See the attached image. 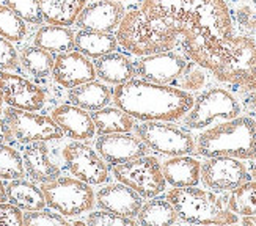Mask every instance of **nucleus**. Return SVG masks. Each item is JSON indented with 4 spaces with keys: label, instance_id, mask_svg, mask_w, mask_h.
Returning <instances> with one entry per match:
<instances>
[{
    "label": "nucleus",
    "instance_id": "f257e3e1",
    "mask_svg": "<svg viewBox=\"0 0 256 226\" xmlns=\"http://www.w3.org/2000/svg\"><path fill=\"white\" fill-rule=\"evenodd\" d=\"M186 56L216 80L242 92L256 90V40L250 35L220 38L195 30L181 40Z\"/></svg>",
    "mask_w": 256,
    "mask_h": 226
},
{
    "label": "nucleus",
    "instance_id": "f03ea898",
    "mask_svg": "<svg viewBox=\"0 0 256 226\" xmlns=\"http://www.w3.org/2000/svg\"><path fill=\"white\" fill-rule=\"evenodd\" d=\"M194 96L174 85L152 84L143 78L116 85L114 102L140 121H180L194 106Z\"/></svg>",
    "mask_w": 256,
    "mask_h": 226
},
{
    "label": "nucleus",
    "instance_id": "7ed1b4c3",
    "mask_svg": "<svg viewBox=\"0 0 256 226\" xmlns=\"http://www.w3.org/2000/svg\"><path fill=\"white\" fill-rule=\"evenodd\" d=\"M140 8L180 26L182 38L195 30L220 38L234 35V20L226 0H143Z\"/></svg>",
    "mask_w": 256,
    "mask_h": 226
},
{
    "label": "nucleus",
    "instance_id": "20e7f679",
    "mask_svg": "<svg viewBox=\"0 0 256 226\" xmlns=\"http://www.w3.org/2000/svg\"><path fill=\"white\" fill-rule=\"evenodd\" d=\"M116 41L126 52L144 56L174 50L181 33L160 16L144 13L142 8L124 13L116 28Z\"/></svg>",
    "mask_w": 256,
    "mask_h": 226
},
{
    "label": "nucleus",
    "instance_id": "39448f33",
    "mask_svg": "<svg viewBox=\"0 0 256 226\" xmlns=\"http://www.w3.org/2000/svg\"><path fill=\"white\" fill-rule=\"evenodd\" d=\"M195 152L202 157L256 160V120L239 115L203 129L195 138Z\"/></svg>",
    "mask_w": 256,
    "mask_h": 226
},
{
    "label": "nucleus",
    "instance_id": "423d86ee",
    "mask_svg": "<svg viewBox=\"0 0 256 226\" xmlns=\"http://www.w3.org/2000/svg\"><path fill=\"white\" fill-rule=\"evenodd\" d=\"M165 198L172 202L178 220L192 224H234L239 217L231 212L226 198L209 188L173 187L166 192Z\"/></svg>",
    "mask_w": 256,
    "mask_h": 226
},
{
    "label": "nucleus",
    "instance_id": "0eeeda50",
    "mask_svg": "<svg viewBox=\"0 0 256 226\" xmlns=\"http://www.w3.org/2000/svg\"><path fill=\"white\" fill-rule=\"evenodd\" d=\"M240 112L242 106L234 94L222 86H212L194 99V106L182 116V124L186 129L203 130L216 122L239 116Z\"/></svg>",
    "mask_w": 256,
    "mask_h": 226
},
{
    "label": "nucleus",
    "instance_id": "6e6552de",
    "mask_svg": "<svg viewBox=\"0 0 256 226\" xmlns=\"http://www.w3.org/2000/svg\"><path fill=\"white\" fill-rule=\"evenodd\" d=\"M41 190L46 198V206L62 214L63 217L82 216L92 210L96 202V195L90 184L77 178L58 176L44 182Z\"/></svg>",
    "mask_w": 256,
    "mask_h": 226
},
{
    "label": "nucleus",
    "instance_id": "1a4fd4ad",
    "mask_svg": "<svg viewBox=\"0 0 256 226\" xmlns=\"http://www.w3.org/2000/svg\"><path fill=\"white\" fill-rule=\"evenodd\" d=\"M134 129L137 137L154 152L166 157L195 154V137L188 129L176 126L173 121H142Z\"/></svg>",
    "mask_w": 256,
    "mask_h": 226
},
{
    "label": "nucleus",
    "instance_id": "9d476101",
    "mask_svg": "<svg viewBox=\"0 0 256 226\" xmlns=\"http://www.w3.org/2000/svg\"><path fill=\"white\" fill-rule=\"evenodd\" d=\"M114 176L118 182L136 190L142 198L159 196L166 188L160 162L148 154L114 165Z\"/></svg>",
    "mask_w": 256,
    "mask_h": 226
},
{
    "label": "nucleus",
    "instance_id": "9b49d317",
    "mask_svg": "<svg viewBox=\"0 0 256 226\" xmlns=\"http://www.w3.org/2000/svg\"><path fill=\"white\" fill-rule=\"evenodd\" d=\"M5 121L10 126L13 137L19 143H32V142H52L60 140L63 132L58 124L52 120V116L40 115L28 110H20L10 107L5 108Z\"/></svg>",
    "mask_w": 256,
    "mask_h": 226
},
{
    "label": "nucleus",
    "instance_id": "f8f14e48",
    "mask_svg": "<svg viewBox=\"0 0 256 226\" xmlns=\"http://www.w3.org/2000/svg\"><path fill=\"white\" fill-rule=\"evenodd\" d=\"M62 157L68 172L84 182L101 186L108 180V165L92 146L79 140L71 142L63 148Z\"/></svg>",
    "mask_w": 256,
    "mask_h": 226
},
{
    "label": "nucleus",
    "instance_id": "ddd939ff",
    "mask_svg": "<svg viewBox=\"0 0 256 226\" xmlns=\"http://www.w3.org/2000/svg\"><path fill=\"white\" fill-rule=\"evenodd\" d=\"M250 179L246 164L232 157H206L202 162V182L204 188L226 194Z\"/></svg>",
    "mask_w": 256,
    "mask_h": 226
},
{
    "label": "nucleus",
    "instance_id": "4468645a",
    "mask_svg": "<svg viewBox=\"0 0 256 226\" xmlns=\"http://www.w3.org/2000/svg\"><path fill=\"white\" fill-rule=\"evenodd\" d=\"M187 63V56L174 50L151 54L140 56V60L136 63V74L143 80L152 84L176 86Z\"/></svg>",
    "mask_w": 256,
    "mask_h": 226
},
{
    "label": "nucleus",
    "instance_id": "2eb2a0df",
    "mask_svg": "<svg viewBox=\"0 0 256 226\" xmlns=\"http://www.w3.org/2000/svg\"><path fill=\"white\" fill-rule=\"evenodd\" d=\"M0 90L4 93V100L10 107L38 112L46 104L48 96L41 86L10 71H0Z\"/></svg>",
    "mask_w": 256,
    "mask_h": 226
},
{
    "label": "nucleus",
    "instance_id": "dca6fc26",
    "mask_svg": "<svg viewBox=\"0 0 256 226\" xmlns=\"http://www.w3.org/2000/svg\"><path fill=\"white\" fill-rule=\"evenodd\" d=\"M96 151L110 165H118L148 154V146L130 132L104 134L96 140Z\"/></svg>",
    "mask_w": 256,
    "mask_h": 226
},
{
    "label": "nucleus",
    "instance_id": "f3484780",
    "mask_svg": "<svg viewBox=\"0 0 256 226\" xmlns=\"http://www.w3.org/2000/svg\"><path fill=\"white\" fill-rule=\"evenodd\" d=\"M52 77L58 85L64 88H74L85 82L94 80L96 71L94 64L88 56L79 50H70L58 54L54 62Z\"/></svg>",
    "mask_w": 256,
    "mask_h": 226
},
{
    "label": "nucleus",
    "instance_id": "a211bd4d",
    "mask_svg": "<svg viewBox=\"0 0 256 226\" xmlns=\"http://www.w3.org/2000/svg\"><path fill=\"white\" fill-rule=\"evenodd\" d=\"M124 6L121 2L114 0H94L93 4L85 5L80 11L76 24L84 30H96L112 33L118 28L121 19L124 16Z\"/></svg>",
    "mask_w": 256,
    "mask_h": 226
},
{
    "label": "nucleus",
    "instance_id": "6ab92c4d",
    "mask_svg": "<svg viewBox=\"0 0 256 226\" xmlns=\"http://www.w3.org/2000/svg\"><path fill=\"white\" fill-rule=\"evenodd\" d=\"M143 204L142 196L136 190L123 182L108 184L98 190L96 194V206L120 214L129 218H136Z\"/></svg>",
    "mask_w": 256,
    "mask_h": 226
},
{
    "label": "nucleus",
    "instance_id": "aec40b11",
    "mask_svg": "<svg viewBox=\"0 0 256 226\" xmlns=\"http://www.w3.org/2000/svg\"><path fill=\"white\" fill-rule=\"evenodd\" d=\"M52 120L58 124L62 132L72 140L86 142L92 140L96 134L92 115H88L86 110L71 102L55 107L52 110Z\"/></svg>",
    "mask_w": 256,
    "mask_h": 226
},
{
    "label": "nucleus",
    "instance_id": "412c9836",
    "mask_svg": "<svg viewBox=\"0 0 256 226\" xmlns=\"http://www.w3.org/2000/svg\"><path fill=\"white\" fill-rule=\"evenodd\" d=\"M22 162H24L27 174L36 182L44 184L60 176V168L49 157L46 142L27 143L22 151Z\"/></svg>",
    "mask_w": 256,
    "mask_h": 226
},
{
    "label": "nucleus",
    "instance_id": "4be33fe9",
    "mask_svg": "<svg viewBox=\"0 0 256 226\" xmlns=\"http://www.w3.org/2000/svg\"><path fill=\"white\" fill-rule=\"evenodd\" d=\"M160 165L166 184L172 187H192L202 182V162L192 156L168 157Z\"/></svg>",
    "mask_w": 256,
    "mask_h": 226
},
{
    "label": "nucleus",
    "instance_id": "5701e85b",
    "mask_svg": "<svg viewBox=\"0 0 256 226\" xmlns=\"http://www.w3.org/2000/svg\"><path fill=\"white\" fill-rule=\"evenodd\" d=\"M96 77L110 85L124 84L136 77V64L126 55L118 52H110L94 60Z\"/></svg>",
    "mask_w": 256,
    "mask_h": 226
},
{
    "label": "nucleus",
    "instance_id": "b1692460",
    "mask_svg": "<svg viewBox=\"0 0 256 226\" xmlns=\"http://www.w3.org/2000/svg\"><path fill=\"white\" fill-rule=\"evenodd\" d=\"M70 102L88 112H96L107 107L114 99V92L107 85L90 80L82 85L70 88L68 92Z\"/></svg>",
    "mask_w": 256,
    "mask_h": 226
},
{
    "label": "nucleus",
    "instance_id": "393cba45",
    "mask_svg": "<svg viewBox=\"0 0 256 226\" xmlns=\"http://www.w3.org/2000/svg\"><path fill=\"white\" fill-rule=\"evenodd\" d=\"M116 46H118L116 36L107 32L80 28L74 36V49L88 56V58H94V60L110 52H115Z\"/></svg>",
    "mask_w": 256,
    "mask_h": 226
},
{
    "label": "nucleus",
    "instance_id": "a878e982",
    "mask_svg": "<svg viewBox=\"0 0 256 226\" xmlns=\"http://www.w3.org/2000/svg\"><path fill=\"white\" fill-rule=\"evenodd\" d=\"M86 0H40L42 19L50 26L70 27L76 24Z\"/></svg>",
    "mask_w": 256,
    "mask_h": 226
},
{
    "label": "nucleus",
    "instance_id": "bb28decb",
    "mask_svg": "<svg viewBox=\"0 0 256 226\" xmlns=\"http://www.w3.org/2000/svg\"><path fill=\"white\" fill-rule=\"evenodd\" d=\"M6 196L11 204L20 210H38L46 208V198L42 190L24 179H13L6 186Z\"/></svg>",
    "mask_w": 256,
    "mask_h": 226
},
{
    "label": "nucleus",
    "instance_id": "cd10ccee",
    "mask_svg": "<svg viewBox=\"0 0 256 226\" xmlns=\"http://www.w3.org/2000/svg\"><path fill=\"white\" fill-rule=\"evenodd\" d=\"M92 120L99 135L130 132L136 128V118L118 107H104L93 112Z\"/></svg>",
    "mask_w": 256,
    "mask_h": 226
},
{
    "label": "nucleus",
    "instance_id": "c85d7f7f",
    "mask_svg": "<svg viewBox=\"0 0 256 226\" xmlns=\"http://www.w3.org/2000/svg\"><path fill=\"white\" fill-rule=\"evenodd\" d=\"M74 36L76 33L70 27L62 26H44L41 27L35 36H33V44L48 52H70L74 49Z\"/></svg>",
    "mask_w": 256,
    "mask_h": 226
},
{
    "label": "nucleus",
    "instance_id": "c756f323",
    "mask_svg": "<svg viewBox=\"0 0 256 226\" xmlns=\"http://www.w3.org/2000/svg\"><path fill=\"white\" fill-rule=\"evenodd\" d=\"M137 218L140 224L151 226H170L178 222L176 210L166 198H150L148 202L142 204Z\"/></svg>",
    "mask_w": 256,
    "mask_h": 226
},
{
    "label": "nucleus",
    "instance_id": "7c9ffc66",
    "mask_svg": "<svg viewBox=\"0 0 256 226\" xmlns=\"http://www.w3.org/2000/svg\"><path fill=\"white\" fill-rule=\"evenodd\" d=\"M19 62L22 68L33 77L36 78H46L48 76L52 74V68L55 58L52 56L50 52L44 50L38 46H27L22 49Z\"/></svg>",
    "mask_w": 256,
    "mask_h": 226
},
{
    "label": "nucleus",
    "instance_id": "2f4dec72",
    "mask_svg": "<svg viewBox=\"0 0 256 226\" xmlns=\"http://www.w3.org/2000/svg\"><path fill=\"white\" fill-rule=\"evenodd\" d=\"M226 204L238 217L256 216V180H246L226 196Z\"/></svg>",
    "mask_w": 256,
    "mask_h": 226
},
{
    "label": "nucleus",
    "instance_id": "473e14b6",
    "mask_svg": "<svg viewBox=\"0 0 256 226\" xmlns=\"http://www.w3.org/2000/svg\"><path fill=\"white\" fill-rule=\"evenodd\" d=\"M0 36L11 42H20L27 36L26 20L4 4L0 5Z\"/></svg>",
    "mask_w": 256,
    "mask_h": 226
},
{
    "label": "nucleus",
    "instance_id": "72a5a7b5",
    "mask_svg": "<svg viewBox=\"0 0 256 226\" xmlns=\"http://www.w3.org/2000/svg\"><path fill=\"white\" fill-rule=\"evenodd\" d=\"M24 162L20 154L11 146L0 143V179H20L24 178Z\"/></svg>",
    "mask_w": 256,
    "mask_h": 226
},
{
    "label": "nucleus",
    "instance_id": "f704fd0d",
    "mask_svg": "<svg viewBox=\"0 0 256 226\" xmlns=\"http://www.w3.org/2000/svg\"><path fill=\"white\" fill-rule=\"evenodd\" d=\"M4 5L11 8L14 13L22 18L28 24L40 26L42 24V13L40 6V0H2Z\"/></svg>",
    "mask_w": 256,
    "mask_h": 226
},
{
    "label": "nucleus",
    "instance_id": "c9c22d12",
    "mask_svg": "<svg viewBox=\"0 0 256 226\" xmlns=\"http://www.w3.org/2000/svg\"><path fill=\"white\" fill-rule=\"evenodd\" d=\"M208 82V74L206 70H203L202 66H198L194 62H188L184 72L181 74L180 80H178L176 86H180L184 92H198V90L204 88Z\"/></svg>",
    "mask_w": 256,
    "mask_h": 226
},
{
    "label": "nucleus",
    "instance_id": "e433bc0d",
    "mask_svg": "<svg viewBox=\"0 0 256 226\" xmlns=\"http://www.w3.org/2000/svg\"><path fill=\"white\" fill-rule=\"evenodd\" d=\"M85 223L90 226H136V218H129L106 209L88 214Z\"/></svg>",
    "mask_w": 256,
    "mask_h": 226
},
{
    "label": "nucleus",
    "instance_id": "4c0bfd02",
    "mask_svg": "<svg viewBox=\"0 0 256 226\" xmlns=\"http://www.w3.org/2000/svg\"><path fill=\"white\" fill-rule=\"evenodd\" d=\"M24 224L27 226H68L71 224V222L66 220L62 214H55L46 209H38V210H27V214H24Z\"/></svg>",
    "mask_w": 256,
    "mask_h": 226
},
{
    "label": "nucleus",
    "instance_id": "58836bf2",
    "mask_svg": "<svg viewBox=\"0 0 256 226\" xmlns=\"http://www.w3.org/2000/svg\"><path fill=\"white\" fill-rule=\"evenodd\" d=\"M19 66V55L13 42L0 36V71H11Z\"/></svg>",
    "mask_w": 256,
    "mask_h": 226
},
{
    "label": "nucleus",
    "instance_id": "ea45409f",
    "mask_svg": "<svg viewBox=\"0 0 256 226\" xmlns=\"http://www.w3.org/2000/svg\"><path fill=\"white\" fill-rule=\"evenodd\" d=\"M20 226L24 224V214L11 202H0V226Z\"/></svg>",
    "mask_w": 256,
    "mask_h": 226
},
{
    "label": "nucleus",
    "instance_id": "a19ab883",
    "mask_svg": "<svg viewBox=\"0 0 256 226\" xmlns=\"http://www.w3.org/2000/svg\"><path fill=\"white\" fill-rule=\"evenodd\" d=\"M236 20L246 32H248L250 36H256V11L250 6H240L236 10Z\"/></svg>",
    "mask_w": 256,
    "mask_h": 226
},
{
    "label": "nucleus",
    "instance_id": "79ce46f5",
    "mask_svg": "<svg viewBox=\"0 0 256 226\" xmlns=\"http://www.w3.org/2000/svg\"><path fill=\"white\" fill-rule=\"evenodd\" d=\"M242 104L250 115L256 116V90H250L242 98Z\"/></svg>",
    "mask_w": 256,
    "mask_h": 226
},
{
    "label": "nucleus",
    "instance_id": "37998d69",
    "mask_svg": "<svg viewBox=\"0 0 256 226\" xmlns=\"http://www.w3.org/2000/svg\"><path fill=\"white\" fill-rule=\"evenodd\" d=\"M13 132H11L10 126L6 124L5 120L0 118V143H6L10 140H13Z\"/></svg>",
    "mask_w": 256,
    "mask_h": 226
},
{
    "label": "nucleus",
    "instance_id": "c03bdc74",
    "mask_svg": "<svg viewBox=\"0 0 256 226\" xmlns=\"http://www.w3.org/2000/svg\"><path fill=\"white\" fill-rule=\"evenodd\" d=\"M239 222L242 224H252V226H256V216H248V217H240Z\"/></svg>",
    "mask_w": 256,
    "mask_h": 226
},
{
    "label": "nucleus",
    "instance_id": "a18cd8bd",
    "mask_svg": "<svg viewBox=\"0 0 256 226\" xmlns=\"http://www.w3.org/2000/svg\"><path fill=\"white\" fill-rule=\"evenodd\" d=\"M8 196H6V186L2 182V179H0V202L6 201Z\"/></svg>",
    "mask_w": 256,
    "mask_h": 226
},
{
    "label": "nucleus",
    "instance_id": "49530a36",
    "mask_svg": "<svg viewBox=\"0 0 256 226\" xmlns=\"http://www.w3.org/2000/svg\"><path fill=\"white\" fill-rule=\"evenodd\" d=\"M4 93H2V90H0V113H2V110H4Z\"/></svg>",
    "mask_w": 256,
    "mask_h": 226
},
{
    "label": "nucleus",
    "instance_id": "de8ad7c7",
    "mask_svg": "<svg viewBox=\"0 0 256 226\" xmlns=\"http://www.w3.org/2000/svg\"><path fill=\"white\" fill-rule=\"evenodd\" d=\"M250 176L256 180V164H253V166H252V172H250Z\"/></svg>",
    "mask_w": 256,
    "mask_h": 226
},
{
    "label": "nucleus",
    "instance_id": "09e8293b",
    "mask_svg": "<svg viewBox=\"0 0 256 226\" xmlns=\"http://www.w3.org/2000/svg\"><path fill=\"white\" fill-rule=\"evenodd\" d=\"M114 2H126V0H114Z\"/></svg>",
    "mask_w": 256,
    "mask_h": 226
}]
</instances>
